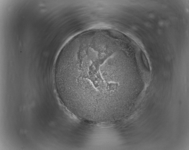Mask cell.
I'll return each mask as SVG.
<instances>
[{
	"label": "cell",
	"mask_w": 189,
	"mask_h": 150,
	"mask_svg": "<svg viewBox=\"0 0 189 150\" xmlns=\"http://www.w3.org/2000/svg\"><path fill=\"white\" fill-rule=\"evenodd\" d=\"M113 58L93 51L63 61L54 78L62 101L72 113L86 119L102 121L114 113L119 85L108 77Z\"/></svg>",
	"instance_id": "1"
}]
</instances>
